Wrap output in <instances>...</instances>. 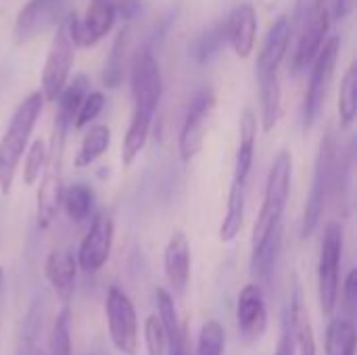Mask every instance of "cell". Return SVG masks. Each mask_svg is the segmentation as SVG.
Masks as SVG:
<instances>
[{
    "label": "cell",
    "mask_w": 357,
    "mask_h": 355,
    "mask_svg": "<svg viewBox=\"0 0 357 355\" xmlns=\"http://www.w3.org/2000/svg\"><path fill=\"white\" fill-rule=\"evenodd\" d=\"M44 109V94L40 90L27 94L23 103L15 109L8 128L0 138V192L8 195L15 182L17 167L27 151L29 136L36 128V121Z\"/></svg>",
    "instance_id": "1"
},
{
    "label": "cell",
    "mask_w": 357,
    "mask_h": 355,
    "mask_svg": "<svg viewBox=\"0 0 357 355\" xmlns=\"http://www.w3.org/2000/svg\"><path fill=\"white\" fill-rule=\"evenodd\" d=\"M71 128V121L63 115L56 113L54 117V126H52V136L50 142L46 146V163L42 169V182L38 188V228L46 230L59 209H61V201H63V190H65V182H63V157H65V142H67V132Z\"/></svg>",
    "instance_id": "2"
},
{
    "label": "cell",
    "mask_w": 357,
    "mask_h": 355,
    "mask_svg": "<svg viewBox=\"0 0 357 355\" xmlns=\"http://www.w3.org/2000/svg\"><path fill=\"white\" fill-rule=\"evenodd\" d=\"M291 178H293V157L289 151H280L266 180L264 203L251 232V249L257 247L272 232L282 228V216L291 195Z\"/></svg>",
    "instance_id": "3"
},
{
    "label": "cell",
    "mask_w": 357,
    "mask_h": 355,
    "mask_svg": "<svg viewBox=\"0 0 357 355\" xmlns=\"http://www.w3.org/2000/svg\"><path fill=\"white\" fill-rule=\"evenodd\" d=\"M75 21H77V13L65 15L59 21L56 31L50 40L44 69H42V88H40L44 100L48 103H54L63 86L69 82V73L75 63V46H77L73 38Z\"/></svg>",
    "instance_id": "4"
},
{
    "label": "cell",
    "mask_w": 357,
    "mask_h": 355,
    "mask_svg": "<svg viewBox=\"0 0 357 355\" xmlns=\"http://www.w3.org/2000/svg\"><path fill=\"white\" fill-rule=\"evenodd\" d=\"M335 169H337V138H335L333 130H326V134L318 146L314 182H312V190H310L305 211H303V222H301V236L303 239L312 236L322 222L326 199H328V192L333 188Z\"/></svg>",
    "instance_id": "5"
},
{
    "label": "cell",
    "mask_w": 357,
    "mask_h": 355,
    "mask_svg": "<svg viewBox=\"0 0 357 355\" xmlns=\"http://www.w3.org/2000/svg\"><path fill=\"white\" fill-rule=\"evenodd\" d=\"M339 50H341L339 36H331V38H326V42L322 44L314 63L310 65V84H307V90L303 96V132L305 134L316 126V121L322 113V107H324V100L328 94V86L335 75Z\"/></svg>",
    "instance_id": "6"
},
{
    "label": "cell",
    "mask_w": 357,
    "mask_h": 355,
    "mask_svg": "<svg viewBox=\"0 0 357 355\" xmlns=\"http://www.w3.org/2000/svg\"><path fill=\"white\" fill-rule=\"evenodd\" d=\"M343 259V228L337 222H331L324 230L320 262H318V295L324 314H333L339 303V272Z\"/></svg>",
    "instance_id": "7"
},
{
    "label": "cell",
    "mask_w": 357,
    "mask_h": 355,
    "mask_svg": "<svg viewBox=\"0 0 357 355\" xmlns=\"http://www.w3.org/2000/svg\"><path fill=\"white\" fill-rule=\"evenodd\" d=\"M105 314L109 324V337L115 349L123 355L138 352V316L132 299L119 289L111 287L105 301Z\"/></svg>",
    "instance_id": "8"
},
{
    "label": "cell",
    "mask_w": 357,
    "mask_h": 355,
    "mask_svg": "<svg viewBox=\"0 0 357 355\" xmlns=\"http://www.w3.org/2000/svg\"><path fill=\"white\" fill-rule=\"evenodd\" d=\"M132 98L134 109L153 113L159 109L163 96V77L159 63L149 44L140 46L132 59Z\"/></svg>",
    "instance_id": "9"
},
{
    "label": "cell",
    "mask_w": 357,
    "mask_h": 355,
    "mask_svg": "<svg viewBox=\"0 0 357 355\" xmlns=\"http://www.w3.org/2000/svg\"><path fill=\"white\" fill-rule=\"evenodd\" d=\"M213 109H215V92L211 88H203L190 98L178 136V153L182 163H190L201 153L205 142V130L209 117L213 115Z\"/></svg>",
    "instance_id": "10"
},
{
    "label": "cell",
    "mask_w": 357,
    "mask_h": 355,
    "mask_svg": "<svg viewBox=\"0 0 357 355\" xmlns=\"http://www.w3.org/2000/svg\"><path fill=\"white\" fill-rule=\"evenodd\" d=\"M113 236H115V224H113V218L109 213H98L82 245H79V251H77V266L84 270V272H96L100 270L109 257H111V249H113Z\"/></svg>",
    "instance_id": "11"
},
{
    "label": "cell",
    "mask_w": 357,
    "mask_h": 355,
    "mask_svg": "<svg viewBox=\"0 0 357 355\" xmlns=\"http://www.w3.org/2000/svg\"><path fill=\"white\" fill-rule=\"evenodd\" d=\"M331 23H333L331 10L324 6L318 15H314L310 21H305L297 29V48H295L293 61H291L293 73H303L310 69V65L314 63L316 54L320 52L322 44L328 38Z\"/></svg>",
    "instance_id": "12"
},
{
    "label": "cell",
    "mask_w": 357,
    "mask_h": 355,
    "mask_svg": "<svg viewBox=\"0 0 357 355\" xmlns=\"http://www.w3.org/2000/svg\"><path fill=\"white\" fill-rule=\"evenodd\" d=\"M236 320L238 331L245 337V341H257L268 328V310L264 301L261 287L255 282H249L243 287L236 303Z\"/></svg>",
    "instance_id": "13"
},
{
    "label": "cell",
    "mask_w": 357,
    "mask_h": 355,
    "mask_svg": "<svg viewBox=\"0 0 357 355\" xmlns=\"http://www.w3.org/2000/svg\"><path fill=\"white\" fill-rule=\"evenodd\" d=\"M115 0H90L86 15L75 21L73 38L77 46H94L98 44L115 25Z\"/></svg>",
    "instance_id": "14"
},
{
    "label": "cell",
    "mask_w": 357,
    "mask_h": 355,
    "mask_svg": "<svg viewBox=\"0 0 357 355\" xmlns=\"http://www.w3.org/2000/svg\"><path fill=\"white\" fill-rule=\"evenodd\" d=\"M226 40L238 59L251 56L257 42V13L249 2H241L226 19Z\"/></svg>",
    "instance_id": "15"
},
{
    "label": "cell",
    "mask_w": 357,
    "mask_h": 355,
    "mask_svg": "<svg viewBox=\"0 0 357 355\" xmlns=\"http://www.w3.org/2000/svg\"><path fill=\"white\" fill-rule=\"evenodd\" d=\"M291 36H293V27H291V19L287 15H280L268 29L266 40L261 44L259 56H257V75H268V73H278L287 52H289V44H291Z\"/></svg>",
    "instance_id": "16"
},
{
    "label": "cell",
    "mask_w": 357,
    "mask_h": 355,
    "mask_svg": "<svg viewBox=\"0 0 357 355\" xmlns=\"http://www.w3.org/2000/svg\"><path fill=\"white\" fill-rule=\"evenodd\" d=\"M190 243L184 232L176 230L169 236V243L165 247L163 255V266H165V276L174 289L176 295H184L188 280H190Z\"/></svg>",
    "instance_id": "17"
},
{
    "label": "cell",
    "mask_w": 357,
    "mask_h": 355,
    "mask_svg": "<svg viewBox=\"0 0 357 355\" xmlns=\"http://www.w3.org/2000/svg\"><path fill=\"white\" fill-rule=\"evenodd\" d=\"M61 4L63 0H27L13 25L15 44H25L40 29H44L54 19V13Z\"/></svg>",
    "instance_id": "18"
},
{
    "label": "cell",
    "mask_w": 357,
    "mask_h": 355,
    "mask_svg": "<svg viewBox=\"0 0 357 355\" xmlns=\"http://www.w3.org/2000/svg\"><path fill=\"white\" fill-rule=\"evenodd\" d=\"M155 295H157V316H159V320L165 328V337H167V352L169 355H190L186 328L176 314L174 297L165 289H157Z\"/></svg>",
    "instance_id": "19"
},
{
    "label": "cell",
    "mask_w": 357,
    "mask_h": 355,
    "mask_svg": "<svg viewBox=\"0 0 357 355\" xmlns=\"http://www.w3.org/2000/svg\"><path fill=\"white\" fill-rule=\"evenodd\" d=\"M238 149H236V159H234V182L247 184L251 167H253V157H255V140H257V115L251 109H245L241 115V126H238Z\"/></svg>",
    "instance_id": "20"
},
{
    "label": "cell",
    "mask_w": 357,
    "mask_h": 355,
    "mask_svg": "<svg viewBox=\"0 0 357 355\" xmlns=\"http://www.w3.org/2000/svg\"><path fill=\"white\" fill-rule=\"evenodd\" d=\"M44 274L48 285L63 297L71 295L77 274V259L67 249H54L48 253L44 264Z\"/></svg>",
    "instance_id": "21"
},
{
    "label": "cell",
    "mask_w": 357,
    "mask_h": 355,
    "mask_svg": "<svg viewBox=\"0 0 357 355\" xmlns=\"http://www.w3.org/2000/svg\"><path fill=\"white\" fill-rule=\"evenodd\" d=\"M289 335L295 343L297 355H318L316 337L312 331L310 316L303 308V297H301L299 287H295L293 299H291V331H289Z\"/></svg>",
    "instance_id": "22"
},
{
    "label": "cell",
    "mask_w": 357,
    "mask_h": 355,
    "mask_svg": "<svg viewBox=\"0 0 357 355\" xmlns=\"http://www.w3.org/2000/svg\"><path fill=\"white\" fill-rule=\"evenodd\" d=\"M259 82V103H261V130L268 134L276 128L282 111V88L278 73L257 75Z\"/></svg>",
    "instance_id": "23"
},
{
    "label": "cell",
    "mask_w": 357,
    "mask_h": 355,
    "mask_svg": "<svg viewBox=\"0 0 357 355\" xmlns=\"http://www.w3.org/2000/svg\"><path fill=\"white\" fill-rule=\"evenodd\" d=\"M151 123H153V113L134 109L130 126H128V132L123 136V144H121V165L126 169L134 165L136 157L144 149V144L149 140Z\"/></svg>",
    "instance_id": "24"
},
{
    "label": "cell",
    "mask_w": 357,
    "mask_h": 355,
    "mask_svg": "<svg viewBox=\"0 0 357 355\" xmlns=\"http://www.w3.org/2000/svg\"><path fill=\"white\" fill-rule=\"evenodd\" d=\"M245 199H247V184H238L232 180V186L228 190L226 216H224L222 226H220V241L222 243H230L241 234L243 222H245Z\"/></svg>",
    "instance_id": "25"
},
{
    "label": "cell",
    "mask_w": 357,
    "mask_h": 355,
    "mask_svg": "<svg viewBox=\"0 0 357 355\" xmlns=\"http://www.w3.org/2000/svg\"><path fill=\"white\" fill-rule=\"evenodd\" d=\"M111 146V128L107 123H90V130L86 132L79 151L75 155V167L84 169L90 167L98 157H102Z\"/></svg>",
    "instance_id": "26"
},
{
    "label": "cell",
    "mask_w": 357,
    "mask_h": 355,
    "mask_svg": "<svg viewBox=\"0 0 357 355\" xmlns=\"http://www.w3.org/2000/svg\"><path fill=\"white\" fill-rule=\"evenodd\" d=\"M128 36H130V29L123 27L117 31L113 44H111V52L105 61V67H102V86L109 88V90H117L123 80H126V50H128Z\"/></svg>",
    "instance_id": "27"
},
{
    "label": "cell",
    "mask_w": 357,
    "mask_h": 355,
    "mask_svg": "<svg viewBox=\"0 0 357 355\" xmlns=\"http://www.w3.org/2000/svg\"><path fill=\"white\" fill-rule=\"evenodd\" d=\"M226 21H215L209 25L205 31H201L192 44H190V56L199 63L205 65L209 63L224 46H226Z\"/></svg>",
    "instance_id": "28"
},
{
    "label": "cell",
    "mask_w": 357,
    "mask_h": 355,
    "mask_svg": "<svg viewBox=\"0 0 357 355\" xmlns=\"http://www.w3.org/2000/svg\"><path fill=\"white\" fill-rule=\"evenodd\" d=\"M280 234H282V228H278L268 239H264L257 247L251 249V272L255 278H259V280L270 278L276 257H278V251H280Z\"/></svg>",
    "instance_id": "29"
},
{
    "label": "cell",
    "mask_w": 357,
    "mask_h": 355,
    "mask_svg": "<svg viewBox=\"0 0 357 355\" xmlns=\"http://www.w3.org/2000/svg\"><path fill=\"white\" fill-rule=\"evenodd\" d=\"M356 326L347 318H335L326 328V355H356Z\"/></svg>",
    "instance_id": "30"
},
{
    "label": "cell",
    "mask_w": 357,
    "mask_h": 355,
    "mask_svg": "<svg viewBox=\"0 0 357 355\" xmlns=\"http://www.w3.org/2000/svg\"><path fill=\"white\" fill-rule=\"evenodd\" d=\"M61 205L65 207V213L69 216V220L84 222L94 207V190L84 182H75L63 190Z\"/></svg>",
    "instance_id": "31"
},
{
    "label": "cell",
    "mask_w": 357,
    "mask_h": 355,
    "mask_svg": "<svg viewBox=\"0 0 357 355\" xmlns=\"http://www.w3.org/2000/svg\"><path fill=\"white\" fill-rule=\"evenodd\" d=\"M90 92V80L86 73H77L71 82H67L63 86V90L59 92L56 96V103H59V115L67 117L71 123H73V117L82 105V100L86 98V94Z\"/></svg>",
    "instance_id": "32"
},
{
    "label": "cell",
    "mask_w": 357,
    "mask_h": 355,
    "mask_svg": "<svg viewBox=\"0 0 357 355\" xmlns=\"http://www.w3.org/2000/svg\"><path fill=\"white\" fill-rule=\"evenodd\" d=\"M357 115V65L351 63L339 88V119L341 128H351Z\"/></svg>",
    "instance_id": "33"
},
{
    "label": "cell",
    "mask_w": 357,
    "mask_h": 355,
    "mask_svg": "<svg viewBox=\"0 0 357 355\" xmlns=\"http://www.w3.org/2000/svg\"><path fill=\"white\" fill-rule=\"evenodd\" d=\"M224 345H226V335L222 324L218 320L205 322L199 333L197 355H224Z\"/></svg>",
    "instance_id": "34"
},
{
    "label": "cell",
    "mask_w": 357,
    "mask_h": 355,
    "mask_svg": "<svg viewBox=\"0 0 357 355\" xmlns=\"http://www.w3.org/2000/svg\"><path fill=\"white\" fill-rule=\"evenodd\" d=\"M46 163V142L44 140H33L29 151L25 153V161H23V182L25 186H33L44 169Z\"/></svg>",
    "instance_id": "35"
},
{
    "label": "cell",
    "mask_w": 357,
    "mask_h": 355,
    "mask_svg": "<svg viewBox=\"0 0 357 355\" xmlns=\"http://www.w3.org/2000/svg\"><path fill=\"white\" fill-rule=\"evenodd\" d=\"M105 103H107V98H105V94L102 92H98V90H94V92H88L86 94V98L82 100V105H79V109H77V113H75V117H73V128L75 130H82V128H86V126H90L100 113H102V109H105Z\"/></svg>",
    "instance_id": "36"
},
{
    "label": "cell",
    "mask_w": 357,
    "mask_h": 355,
    "mask_svg": "<svg viewBox=\"0 0 357 355\" xmlns=\"http://www.w3.org/2000/svg\"><path fill=\"white\" fill-rule=\"evenodd\" d=\"M52 355H71V312L63 308L52 328Z\"/></svg>",
    "instance_id": "37"
},
{
    "label": "cell",
    "mask_w": 357,
    "mask_h": 355,
    "mask_svg": "<svg viewBox=\"0 0 357 355\" xmlns=\"http://www.w3.org/2000/svg\"><path fill=\"white\" fill-rule=\"evenodd\" d=\"M144 343L149 355H165L167 352V337L159 316H149L144 322Z\"/></svg>",
    "instance_id": "38"
},
{
    "label": "cell",
    "mask_w": 357,
    "mask_h": 355,
    "mask_svg": "<svg viewBox=\"0 0 357 355\" xmlns=\"http://www.w3.org/2000/svg\"><path fill=\"white\" fill-rule=\"evenodd\" d=\"M324 0H295V13L291 19V27L299 29L305 21H310L314 15H318L324 8Z\"/></svg>",
    "instance_id": "39"
},
{
    "label": "cell",
    "mask_w": 357,
    "mask_h": 355,
    "mask_svg": "<svg viewBox=\"0 0 357 355\" xmlns=\"http://www.w3.org/2000/svg\"><path fill=\"white\" fill-rule=\"evenodd\" d=\"M115 13L119 19L130 23L142 13V0H115Z\"/></svg>",
    "instance_id": "40"
},
{
    "label": "cell",
    "mask_w": 357,
    "mask_h": 355,
    "mask_svg": "<svg viewBox=\"0 0 357 355\" xmlns=\"http://www.w3.org/2000/svg\"><path fill=\"white\" fill-rule=\"evenodd\" d=\"M343 301H345V305H347V310H349V312H354V310H356V303H357L356 270H351V272L347 274V278H345V285H343Z\"/></svg>",
    "instance_id": "41"
},
{
    "label": "cell",
    "mask_w": 357,
    "mask_h": 355,
    "mask_svg": "<svg viewBox=\"0 0 357 355\" xmlns=\"http://www.w3.org/2000/svg\"><path fill=\"white\" fill-rule=\"evenodd\" d=\"M354 4H356V0H333V10H331L333 21L347 19L354 13Z\"/></svg>",
    "instance_id": "42"
},
{
    "label": "cell",
    "mask_w": 357,
    "mask_h": 355,
    "mask_svg": "<svg viewBox=\"0 0 357 355\" xmlns=\"http://www.w3.org/2000/svg\"><path fill=\"white\" fill-rule=\"evenodd\" d=\"M276 355H297V352H295V343H293L289 331L282 335V339H280V343H278V349H276Z\"/></svg>",
    "instance_id": "43"
},
{
    "label": "cell",
    "mask_w": 357,
    "mask_h": 355,
    "mask_svg": "<svg viewBox=\"0 0 357 355\" xmlns=\"http://www.w3.org/2000/svg\"><path fill=\"white\" fill-rule=\"evenodd\" d=\"M29 355H44V354H42V352H38V349H33Z\"/></svg>",
    "instance_id": "44"
},
{
    "label": "cell",
    "mask_w": 357,
    "mask_h": 355,
    "mask_svg": "<svg viewBox=\"0 0 357 355\" xmlns=\"http://www.w3.org/2000/svg\"><path fill=\"white\" fill-rule=\"evenodd\" d=\"M0 280H2V270H0Z\"/></svg>",
    "instance_id": "45"
}]
</instances>
